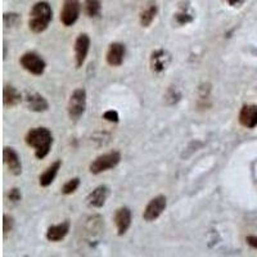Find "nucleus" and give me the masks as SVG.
Masks as SVG:
<instances>
[{
    "label": "nucleus",
    "instance_id": "obj_5",
    "mask_svg": "<svg viewBox=\"0 0 257 257\" xmlns=\"http://www.w3.org/2000/svg\"><path fill=\"white\" fill-rule=\"evenodd\" d=\"M21 67L35 76H41L45 72L47 63L44 58L36 52H27L20 58Z\"/></svg>",
    "mask_w": 257,
    "mask_h": 257
},
{
    "label": "nucleus",
    "instance_id": "obj_27",
    "mask_svg": "<svg viewBox=\"0 0 257 257\" xmlns=\"http://www.w3.org/2000/svg\"><path fill=\"white\" fill-rule=\"evenodd\" d=\"M245 242H247L249 247L257 249V235H248V237L245 238Z\"/></svg>",
    "mask_w": 257,
    "mask_h": 257
},
{
    "label": "nucleus",
    "instance_id": "obj_25",
    "mask_svg": "<svg viewBox=\"0 0 257 257\" xmlns=\"http://www.w3.org/2000/svg\"><path fill=\"white\" fill-rule=\"evenodd\" d=\"M103 118L105 121H108V122H113L117 123L120 121V116H118V112L113 111V109H109V111H105L103 113Z\"/></svg>",
    "mask_w": 257,
    "mask_h": 257
},
{
    "label": "nucleus",
    "instance_id": "obj_13",
    "mask_svg": "<svg viewBox=\"0 0 257 257\" xmlns=\"http://www.w3.org/2000/svg\"><path fill=\"white\" fill-rule=\"evenodd\" d=\"M25 102H26L27 108L32 112H45L49 109V102L45 99L41 94L36 93V91H29L25 96Z\"/></svg>",
    "mask_w": 257,
    "mask_h": 257
},
{
    "label": "nucleus",
    "instance_id": "obj_11",
    "mask_svg": "<svg viewBox=\"0 0 257 257\" xmlns=\"http://www.w3.org/2000/svg\"><path fill=\"white\" fill-rule=\"evenodd\" d=\"M113 221L117 228V234L123 235L132 225V211L127 207L117 208L113 215Z\"/></svg>",
    "mask_w": 257,
    "mask_h": 257
},
{
    "label": "nucleus",
    "instance_id": "obj_14",
    "mask_svg": "<svg viewBox=\"0 0 257 257\" xmlns=\"http://www.w3.org/2000/svg\"><path fill=\"white\" fill-rule=\"evenodd\" d=\"M239 123L243 127L254 128L257 126V104H244L240 108L238 116Z\"/></svg>",
    "mask_w": 257,
    "mask_h": 257
},
{
    "label": "nucleus",
    "instance_id": "obj_24",
    "mask_svg": "<svg viewBox=\"0 0 257 257\" xmlns=\"http://www.w3.org/2000/svg\"><path fill=\"white\" fill-rule=\"evenodd\" d=\"M13 226H15V219L12 216H9L7 213H4L3 216V235L7 237V234H9L13 230Z\"/></svg>",
    "mask_w": 257,
    "mask_h": 257
},
{
    "label": "nucleus",
    "instance_id": "obj_18",
    "mask_svg": "<svg viewBox=\"0 0 257 257\" xmlns=\"http://www.w3.org/2000/svg\"><path fill=\"white\" fill-rule=\"evenodd\" d=\"M158 15V6L156 2L151 0L146 4L143 9H142L141 15H139V22L143 27H149L152 25L153 21L156 20Z\"/></svg>",
    "mask_w": 257,
    "mask_h": 257
},
{
    "label": "nucleus",
    "instance_id": "obj_22",
    "mask_svg": "<svg viewBox=\"0 0 257 257\" xmlns=\"http://www.w3.org/2000/svg\"><path fill=\"white\" fill-rule=\"evenodd\" d=\"M80 179L79 178H72L66 183V184L62 187V194L64 196H70L72 193H75L77 190V188L80 187Z\"/></svg>",
    "mask_w": 257,
    "mask_h": 257
},
{
    "label": "nucleus",
    "instance_id": "obj_6",
    "mask_svg": "<svg viewBox=\"0 0 257 257\" xmlns=\"http://www.w3.org/2000/svg\"><path fill=\"white\" fill-rule=\"evenodd\" d=\"M80 13H81V3L79 0H63L59 20L63 26L70 27L76 24Z\"/></svg>",
    "mask_w": 257,
    "mask_h": 257
},
{
    "label": "nucleus",
    "instance_id": "obj_1",
    "mask_svg": "<svg viewBox=\"0 0 257 257\" xmlns=\"http://www.w3.org/2000/svg\"><path fill=\"white\" fill-rule=\"evenodd\" d=\"M25 141L29 147L35 151V157L43 160L49 155L53 146L52 132L47 127H34L27 132Z\"/></svg>",
    "mask_w": 257,
    "mask_h": 257
},
{
    "label": "nucleus",
    "instance_id": "obj_17",
    "mask_svg": "<svg viewBox=\"0 0 257 257\" xmlns=\"http://www.w3.org/2000/svg\"><path fill=\"white\" fill-rule=\"evenodd\" d=\"M22 102V94L13 85H6L3 89V104L4 107L13 108L21 104Z\"/></svg>",
    "mask_w": 257,
    "mask_h": 257
},
{
    "label": "nucleus",
    "instance_id": "obj_7",
    "mask_svg": "<svg viewBox=\"0 0 257 257\" xmlns=\"http://www.w3.org/2000/svg\"><path fill=\"white\" fill-rule=\"evenodd\" d=\"M167 206V199L166 197L160 194V196L155 197L151 201L148 202V205L146 206L143 212V219L148 222L156 221L158 217L164 213V211L166 210Z\"/></svg>",
    "mask_w": 257,
    "mask_h": 257
},
{
    "label": "nucleus",
    "instance_id": "obj_19",
    "mask_svg": "<svg viewBox=\"0 0 257 257\" xmlns=\"http://www.w3.org/2000/svg\"><path fill=\"white\" fill-rule=\"evenodd\" d=\"M61 166H62L61 160L54 161L50 166H48L44 173L39 176V185L43 188H47L49 187V185H52V183L54 181L56 176L58 175V171L59 169H61Z\"/></svg>",
    "mask_w": 257,
    "mask_h": 257
},
{
    "label": "nucleus",
    "instance_id": "obj_3",
    "mask_svg": "<svg viewBox=\"0 0 257 257\" xmlns=\"http://www.w3.org/2000/svg\"><path fill=\"white\" fill-rule=\"evenodd\" d=\"M121 162V153L118 151H109L107 153L98 156L89 166V170L93 175H99L108 170L114 169Z\"/></svg>",
    "mask_w": 257,
    "mask_h": 257
},
{
    "label": "nucleus",
    "instance_id": "obj_23",
    "mask_svg": "<svg viewBox=\"0 0 257 257\" xmlns=\"http://www.w3.org/2000/svg\"><path fill=\"white\" fill-rule=\"evenodd\" d=\"M4 27L9 29V27H15L20 22V15L17 13H4L3 17Z\"/></svg>",
    "mask_w": 257,
    "mask_h": 257
},
{
    "label": "nucleus",
    "instance_id": "obj_26",
    "mask_svg": "<svg viewBox=\"0 0 257 257\" xmlns=\"http://www.w3.org/2000/svg\"><path fill=\"white\" fill-rule=\"evenodd\" d=\"M8 198L13 203H17V202H20L22 199V193H21V190L18 188H12L8 192Z\"/></svg>",
    "mask_w": 257,
    "mask_h": 257
},
{
    "label": "nucleus",
    "instance_id": "obj_9",
    "mask_svg": "<svg viewBox=\"0 0 257 257\" xmlns=\"http://www.w3.org/2000/svg\"><path fill=\"white\" fill-rule=\"evenodd\" d=\"M170 61H171V57H170L169 53L162 49V48H160V49L153 50L151 57H149V66H151L152 72L161 73L166 70Z\"/></svg>",
    "mask_w": 257,
    "mask_h": 257
},
{
    "label": "nucleus",
    "instance_id": "obj_20",
    "mask_svg": "<svg viewBox=\"0 0 257 257\" xmlns=\"http://www.w3.org/2000/svg\"><path fill=\"white\" fill-rule=\"evenodd\" d=\"M175 21L178 25H188L194 20V13L189 6H181L178 12L175 13Z\"/></svg>",
    "mask_w": 257,
    "mask_h": 257
},
{
    "label": "nucleus",
    "instance_id": "obj_15",
    "mask_svg": "<svg viewBox=\"0 0 257 257\" xmlns=\"http://www.w3.org/2000/svg\"><path fill=\"white\" fill-rule=\"evenodd\" d=\"M70 229L71 222L68 220H64L59 224L52 225L47 230V239L49 242H61V240L67 237V234L70 233Z\"/></svg>",
    "mask_w": 257,
    "mask_h": 257
},
{
    "label": "nucleus",
    "instance_id": "obj_28",
    "mask_svg": "<svg viewBox=\"0 0 257 257\" xmlns=\"http://www.w3.org/2000/svg\"><path fill=\"white\" fill-rule=\"evenodd\" d=\"M224 2L228 4L229 7H231V8H237V7L243 6V3H244L245 0H224Z\"/></svg>",
    "mask_w": 257,
    "mask_h": 257
},
{
    "label": "nucleus",
    "instance_id": "obj_21",
    "mask_svg": "<svg viewBox=\"0 0 257 257\" xmlns=\"http://www.w3.org/2000/svg\"><path fill=\"white\" fill-rule=\"evenodd\" d=\"M84 9L88 17H98L102 11V3H100V0H85Z\"/></svg>",
    "mask_w": 257,
    "mask_h": 257
},
{
    "label": "nucleus",
    "instance_id": "obj_12",
    "mask_svg": "<svg viewBox=\"0 0 257 257\" xmlns=\"http://www.w3.org/2000/svg\"><path fill=\"white\" fill-rule=\"evenodd\" d=\"M126 48L122 43H112V44H109L107 54H105V61L111 67H118L123 63Z\"/></svg>",
    "mask_w": 257,
    "mask_h": 257
},
{
    "label": "nucleus",
    "instance_id": "obj_8",
    "mask_svg": "<svg viewBox=\"0 0 257 257\" xmlns=\"http://www.w3.org/2000/svg\"><path fill=\"white\" fill-rule=\"evenodd\" d=\"M75 61H76V67H82V64L86 61V57L90 50V38L88 34H80L75 41Z\"/></svg>",
    "mask_w": 257,
    "mask_h": 257
},
{
    "label": "nucleus",
    "instance_id": "obj_29",
    "mask_svg": "<svg viewBox=\"0 0 257 257\" xmlns=\"http://www.w3.org/2000/svg\"><path fill=\"white\" fill-rule=\"evenodd\" d=\"M4 58H7V45L4 44Z\"/></svg>",
    "mask_w": 257,
    "mask_h": 257
},
{
    "label": "nucleus",
    "instance_id": "obj_2",
    "mask_svg": "<svg viewBox=\"0 0 257 257\" xmlns=\"http://www.w3.org/2000/svg\"><path fill=\"white\" fill-rule=\"evenodd\" d=\"M53 20L52 7L48 2H38L32 6L29 17V29L34 34H41L49 27Z\"/></svg>",
    "mask_w": 257,
    "mask_h": 257
},
{
    "label": "nucleus",
    "instance_id": "obj_10",
    "mask_svg": "<svg viewBox=\"0 0 257 257\" xmlns=\"http://www.w3.org/2000/svg\"><path fill=\"white\" fill-rule=\"evenodd\" d=\"M4 165L8 167L9 173L15 176H20L22 174V162L15 149L11 147H4L3 149Z\"/></svg>",
    "mask_w": 257,
    "mask_h": 257
},
{
    "label": "nucleus",
    "instance_id": "obj_4",
    "mask_svg": "<svg viewBox=\"0 0 257 257\" xmlns=\"http://www.w3.org/2000/svg\"><path fill=\"white\" fill-rule=\"evenodd\" d=\"M86 109V90L82 88L75 89L71 93L67 104V112L71 120L77 121L82 117Z\"/></svg>",
    "mask_w": 257,
    "mask_h": 257
},
{
    "label": "nucleus",
    "instance_id": "obj_16",
    "mask_svg": "<svg viewBox=\"0 0 257 257\" xmlns=\"http://www.w3.org/2000/svg\"><path fill=\"white\" fill-rule=\"evenodd\" d=\"M109 188L107 185H99L90 193L86 198L88 205L93 208H102L108 199Z\"/></svg>",
    "mask_w": 257,
    "mask_h": 257
}]
</instances>
